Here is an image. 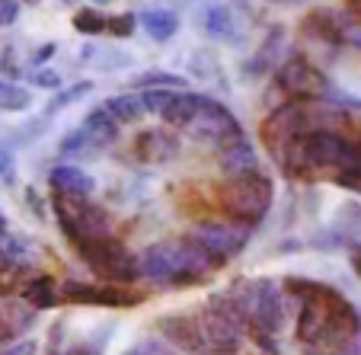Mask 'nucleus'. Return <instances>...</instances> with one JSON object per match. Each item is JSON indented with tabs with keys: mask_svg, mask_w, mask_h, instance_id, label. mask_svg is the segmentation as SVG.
Wrapping results in <instances>:
<instances>
[{
	"mask_svg": "<svg viewBox=\"0 0 361 355\" xmlns=\"http://www.w3.org/2000/svg\"><path fill=\"white\" fill-rule=\"evenodd\" d=\"M288 298L298 301V320H294V336L304 346L323 349V352H342L352 346V339L361 330V314L355 304L339 294L333 285L307 275H288L281 282Z\"/></svg>",
	"mask_w": 361,
	"mask_h": 355,
	"instance_id": "f257e3e1",
	"label": "nucleus"
},
{
	"mask_svg": "<svg viewBox=\"0 0 361 355\" xmlns=\"http://www.w3.org/2000/svg\"><path fill=\"white\" fill-rule=\"evenodd\" d=\"M233 308L240 314L243 333L250 336H275L285 327V304L288 294L279 279L256 275V279H237L227 288Z\"/></svg>",
	"mask_w": 361,
	"mask_h": 355,
	"instance_id": "f03ea898",
	"label": "nucleus"
},
{
	"mask_svg": "<svg viewBox=\"0 0 361 355\" xmlns=\"http://www.w3.org/2000/svg\"><path fill=\"white\" fill-rule=\"evenodd\" d=\"M137 272L141 279L157 282V285H195V282L208 279L214 272L212 260L185 240H160L150 243L147 250L137 256Z\"/></svg>",
	"mask_w": 361,
	"mask_h": 355,
	"instance_id": "7ed1b4c3",
	"label": "nucleus"
},
{
	"mask_svg": "<svg viewBox=\"0 0 361 355\" xmlns=\"http://www.w3.org/2000/svg\"><path fill=\"white\" fill-rule=\"evenodd\" d=\"M342 122V112L333 106H323L320 100H285L281 106H275L266 116L259 128V138L266 144L269 157L279 154L281 148L298 144L304 135L320 128H336Z\"/></svg>",
	"mask_w": 361,
	"mask_h": 355,
	"instance_id": "20e7f679",
	"label": "nucleus"
},
{
	"mask_svg": "<svg viewBox=\"0 0 361 355\" xmlns=\"http://www.w3.org/2000/svg\"><path fill=\"white\" fill-rule=\"evenodd\" d=\"M275 202V183L269 179V173H246V176L224 179L221 186V208L231 221L246 227H256Z\"/></svg>",
	"mask_w": 361,
	"mask_h": 355,
	"instance_id": "39448f33",
	"label": "nucleus"
},
{
	"mask_svg": "<svg viewBox=\"0 0 361 355\" xmlns=\"http://www.w3.org/2000/svg\"><path fill=\"white\" fill-rule=\"evenodd\" d=\"M77 253V260L87 263V269L96 279L109 282V285H135L141 282L137 272V256L116 237H99V240H83V243H71Z\"/></svg>",
	"mask_w": 361,
	"mask_h": 355,
	"instance_id": "423d86ee",
	"label": "nucleus"
},
{
	"mask_svg": "<svg viewBox=\"0 0 361 355\" xmlns=\"http://www.w3.org/2000/svg\"><path fill=\"white\" fill-rule=\"evenodd\" d=\"M51 212L68 237V243H83V240H99L112 237V212L93 198H68L51 192Z\"/></svg>",
	"mask_w": 361,
	"mask_h": 355,
	"instance_id": "0eeeda50",
	"label": "nucleus"
},
{
	"mask_svg": "<svg viewBox=\"0 0 361 355\" xmlns=\"http://www.w3.org/2000/svg\"><path fill=\"white\" fill-rule=\"evenodd\" d=\"M195 320H198V330H202L208 355H237L240 352L243 323H240V314L227 291L208 294V301L202 304Z\"/></svg>",
	"mask_w": 361,
	"mask_h": 355,
	"instance_id": "6e6552de",
	"label": "nucleus"
},
{
	"mask_svg": "<svg viewBox=\"0 0 361 355\" xmlns=\"http://www.w3.org/2000/svg\"><path fill=\"white\" fill-rule=\"evenodd\" d=\"M250 231L252 227L237 224V221H198V224L192 227L189 240L212 260L214 269H221L224 263L237 260L240 253L246 250Z\"/></svg>",
	"mask_w": 361,
	"mask_h": 355,
	"instance_id": "1a4fd4ad",
	"label": "nucleus"
},
{
	"mask_svg": "<svg viewBox=\"0 0 361 355\" xmlns=\"http://www.w3.org/2000/svg\"><path fill=\"white\" fill-rule=\"evenodd\" d=\"M144 301L141 291H131L128 285H109V282H61V304H80V308H137Z\"/></svg>",
	"mask_w": 361,
	"mask_h": 355,
	"instance_id": "9d476101",
	"label": "nucleus"
},
{
	"mask_svg": "<svg viewBox=\"0 0 361 355\" xmlns=\"http://www.w3.org/2000/svg\"><path fill=\"white\" fill-rule=\"evenodd\" d=\"M275 83L291 100H323L329 93V77L300 52L281 58L279 68H275Z\"/></svg>",
	"mask_w": 361,
	"mask_h": 355,
	"instance_id": "9b49d317",
	"label": "nucleus"
},
{
	"mask_svg": "<svg viewBox=\"0 0 361 355\" xmlns=\"http://www.w3.org/2000/svg\"><path fill=\"white\" fill-rule=\"evenodd\" d=\"M183 131L192 138V141L208 144V148H218V150H224L227 144H233V141H240V138H246V131H243V125H240V119L233 116V112L227 109L224 103H218V100H214L208 109L198 112V116L192 119V122L185 125Z\"/></svg>",
	"mask_w": 361,
	"mask_h": 355,
	"instance_id": "f8f14e48",
	"label": "nucleus"
},
{
	"mask_svg": "<svg viewBox=\"0 0 361 355\" xmlns=\"http://www.w3.org/2000/svg\"><path fill=\"white\" fill-rule=\"evenodd\" d=\"M157 336L179 355H208L202 339L198 320L192 314H160L157 317Z\"/></svg>",
	"mask_w": 361,
	"mask_h": 355,
	"instance_id": "ddd939ff",
	"label": "nucleus"
},
{
	"mask_svg": "<svg viewBox=\"0 0 361 355\" xmlns=\"http://www.w3.org/2000/svg\"><path fill=\"white\" fill-rule=\"evenodd\" d=\"M195 26L202 29L208 39H218L224 45H243L246 35L237 29V16H233L231 4H221V0H212V4H202L195 13Z\"/></svg>",
	"mask_w": 361,
	"mask_h": 355,
	"instance_id": "4468645a",
	"label": "nucleus"
},
{
	"mask_svg": "<svg viewBox=\"0 0 361 355\" xmlns=\"http://www.w3.org/2000/svg\"><path fill=\"white\" fill-rule=\"evenodd\" d=\"M48 183H51L55 195H68V198H93V192H96V176L90 170H83L80 164L51 167Z\"/></svg>",
	"mask_w": 361,
	"mask_h": 355,
	"instance_id": "2eb2a0df",
	"label": "nucleus"
},
{
	"mask_svg": "<svg viewBox=\"0 0 361 355\" xmlns=\"http://www.w3.org/2000/svg\"><path fill=\"white\" fill-rule=\"evenodd\" d=\"M39 311L29 304L26 298H13V294H0V336L13 339L35 327Z\"/></svg>",
	"mask_w": 361,
	"mask_h": 355,
	"instance_id": "dca6fc26",
	"label": "nucleus"
},
{
	"mask_svg": "<svg viewBox=\"0 0 361 355\" xmlns=\"http://www.w3.org/2000/svg\"><path fill=\"white\" fill-rule=\"evenodd\" d=\"M212 103H214V96H208V93L176 90V93L170 96V103H166V109H164V116H160V119H164L166 125H173V128H185V125H189L198 112L208 109Z\"/></svg>",
	"mask_w": 361,
	"mask_h": 355,
	"instance_id": "f3484780",
	"label": "nucleus"
},
{
	"mask_svg": "<svg viewBox=\"0 0 361 355\" xmlns=\"http://www.w3.org/2000/svg\"><path fill=\"white\" fill-rule=\"evenodd\" d=\"M218 167H221V173H224V179L246 176V173H262L259 150L252 148L246 138H240V141L227 144V148L221 150V154H218Z\"/></svg>",
	"mask_w": 361,
	"mask_h": 355,
	"instance_id": "a211bd4d",
	"label": "nucleus"
},
{
	"mask_svg": "<svg viewBox=\"0 0 361 355\" xmlns=\"http://www.w3.org/2000/svg\"><path fill=\"white\" fill-rule=\"evenodd\" d=\"M342 20H345V16L336 13V10H314L310 16H304L300 32H304V39H314V42H320V45L339 48V45H345V42H342Z\"/></svg>",
	"mask_w": 361,
	"mask_h": 355,
	"instance_id": "6ab92c4d",
	"label": "nucleus"
},
{
	"mask_svg": "<svg viewBox=\"0 0 361 355\" xmlns=\"http://www.w3.org/2000/svg\"><path fill=\"white\" fill-rule=\"evenodd\" d=\"M135 154L144 164H166V160H173L179 154V141L164 128H147L137 135Z\"/></svg>",
	"mask_w": 361,
	"mask_h": 355,
	"instance_id": "aec40b11",
	"label": "nucleus"
},
{
	"mask_svg": "<svg viewBox=\"0 0 361 355\" xmlns=\"http://www.w3.org/2000/svg\"><path fill=\"white\" fill-rule=\"evenodd\" d=\"M80 128L90 135V141L96 144V148H109V144H116L118 141V135H122V125L116 122V119L109 116V112L102 109V106H93V109L83 116V122H80Z\"/></svg>",
	"mask_w": 361,
	"mask_h": 355,
	"instance_id": "412c9836",
	"label": "nucleus"
},
{
	"mask_svg": "<svg viewBox=\"0 0 361 355\" xmlns=\"http://www.w3.org/2000/svg\"><path fill=\"white\" fill-rule=\"evenodd\" d=\"M137 23H141V29L147 32V39H154V42H170L173 35L179 32V13L176 10H166V7L141 10Z\"/></svg>",
	"mask_w": 361,
	"mask_h": 355,
	"instance_id": "4be33fe9",
	"label": "nucleus"
},
{
	"mask_svg": "<svg viewBox=\"0 0 361 355\" xmlns=\"http://www.w3.org/2000/svg\"><path fill=\"white\" fill-rule=\"evenodd\" d=\"M23 298H26L35 311H51L61 304V282H55V275H32V279L26 282Z\"/></svg>",
	"mask_w": 361,
	"mask_h": 355,
	"instance_id": "5701e85b",
	"label": "nucleus"
},
{
	"mask_svg": "<svg viewBox=\"0 0 361 355\" xmlns=\"http://www.w3.org/2000/svg\"><path fill=\"white\" fill-rule=\"evenodd\" d=\"M102 109L109 112L112 119H116L118 125H135V122H141L147 112H144V106H141V96L137 93H118V96H109L106 103H99Z\"/></svg>",
	"mask_w": 361,
	"mask_h": 355,
	"instance_id": "b1692460",
	"label": "nucleus"
},
{
	"mask_svg": "<svg viewBox=\"0 0 361 355\" xmlns=\"http://www.w3.org/2000/svg\"><path fill=\"white\" fill-rule=\"evenodd\" d=\"M128 90H189V77L173 74V71H144V74L131 77Z\"/></svg>",
	"mask_w": 361,
	"mask_h": 355,
	"instance_id": "393cba45",
	"label": "nucleus"
},
{
	"mask_svg": "<svg viewBox=\"0 0 361 355\" xmlns=\"http://www.w3.org/2000/svg\"><path fill=\"white\" fill-rule=\"evenodd\" d=\"M83 61H90L96 71H122V68H131L135 64V55L122 52V48H96V45H87L83 48Z\"/></svg>",
	"mask_w": 361,
	"mask_h": 355,
	"instance_id": "a878e982",
	"label": "nucleus"
},
{
	"mask_svg": "<svg viewBox=\"0 0 361 355\" xmlns=\"http://www.w3.org/2000/svg\"><path fill=\"white\" fill-rule=\"evenodd\" d=\"M333 231L339 234L342 240H348V243H358L361 240V202H342L339 208H336V221H333Z\"/></svg>",
	"mask_w": 361,
	"mask_h": 355,
	"instance_id": "bb28decb",
	"label": "nucleus"
},
{
	"mask_svg": "<svg viewBox=\"0 0 361 355\" xmlns=\"http://www.w3.org/2000/svg\"><path fill=\"white\" fill-rule=\"evenodd\" d=\"M58 150H61V157H68L71 164H80V160H87V157H93V154H99V148L90 141V135L80 128V125H77V128H71L68 135L61 138Z\"/></svg>",
	"mask_w": 361,
	"mask_h": 355,
	"instance_id": "cd10ccee",
	"label": "nucleus"
},
{
	"mask_svg": "<svg viewBox=\"0 0 361 355\" xmlns=\"http://www.w3.org/2000/svg\"><path fill=\"white\" fill-rule=\"evenodd\" d=\"M96 90V83L93 80H77V83H71V87H61L51 100H48V106H45V116L42 119H51L58 109H68V106H74V103H80L83 96H90Z\"/></svg>",
	"mask_w": 361,
	"mask_h": 355,
	"instance_id": "c85d7f7f",
	"label": "nucleus"
},
{
	"mask_svg": "<svg viewBox=\"0 0 361 355\" xmlns=\"http://www.w3.org/2000/svg\"><path fill=\"white\" fill-rule=\"evenodd\" d=\"M189 77L208 83V80H221V61L212 48H195L189 55Z\"/></svg>",
	"mask_w": 361,
	"mask_h": 355,
	"instance_id": "c756f323",
	"label": "nucleus"
},
{
	"mask_svg": "<svg viewBox=\"0 0 361 355\" xmlns=\"http://www.w3.org/2000/svg\"><path fill=\"white\" fill-rule=\"evenodd\" d=\"M29 260V243L13 231H0V269L20 266Z\"/></svg>",
	"mask_w": 361,
	"mask_h": 355,
	"instance_id": "7c9ffc66",
	"label": "nucleus"
},
{
	"mask_svg": "<svg viewBox=\"0 0 361 355\" xmlns=\"http://www.w3.org/2000/svg\"><path fill=\"white\" fill-rule=\"evenodd\" d=\"M32 106V93L20 83L0 77V112H26Z\"/></svg>",
	"mask_w": 361,
	"mask_h": 355,
	"instance_id": "2f4dec72",
	"label": "nucleus"
},
{
	"mask_svg": "<svg viewBox=\"0 0 361 355\" xmlns=\"http://www.w3.org/2000/svg\"><path fill=\"white\" fill-rule=\"evenodd\" d=\"M74 29L83 35H102L106 32V13H99L96 7H80L74 13Z\"/></svg>",
	"mask_w": 361,
	"mask_h": 355,
	"instance_id": "473e14b6",
	"label": "nucleus"
},
{
	"mask_svg": "<svg viewBox=\"0 0 361 355\" xmlns=\"http://www.w3.org/2000/svg\"><path fill=\"white\" fill-rule=\"evenodd\" d=\"M137 26V16L135 13H116V16H106V32H112L116 39H131Z\"/></svg>",
	"mask_w": 361,
	"mask_h": 355,
	"instance_id": "72a5a7b5",
	"label": "nucleus"
},
{
	"mask_svg": "<svg viewBox=\"0 0 361 355\" xmlns=\"http://www.w3.org/2000/svg\"><path fill=\"white\" fill-rule=\"evenodd\" d=\"M29 83H32V87H39V90H55V93L64 87L61 74H58V71H51V68H35L32 74H29Z\"/></svg>",
	"mask_w": 361,
	"mask_h": 355,
	"instance_id": "f704fd0d",
	"label": "nucleus"
},
{
	"mask_svg": "<svg viewBox=\"0 0 361 355\" xmlns=\"http://www.w3.org/2000/svg\"><path fill=\"white\" fill-rule=\"evenodd\" d=\"M0 179L4 183H16V157L13 150L0 144Z\"/></svg>",
	"mask_w": 361,
	"mask_h": 355,
	"instance_id": "c9c22d12",
	"label": "nucleus"
},
{
	"mask_svg": "<svg viewBox=\"0 0 361 355\" xmlns=\"http://www.w3.org/2000/svg\"><path fill=\"white\" fill-rule=\"evenodd\" d=\"M20 20V0H0V29L16 26Z\"/></svg>",
	"mask_w": 361,
	"mask_h": 355,
	"instance_id": "e433bc0d",
	"label": "nucleus"
},
{
	"mask_svg": "<svg viewBox=\"0 0 361 355\" xmlns=\"http://www.w3.org/2000/svg\"><path fill=\"white\" fill-rule=\"evenodd\" d=\"M26 205L32 208V215H35V221H48V212H45V205H42V198H39V192L35 189H26Z\"/></svg>",
	"mask_w": 361,
	"mask_h": 355,
	"instance_id": "4c0bfd02",
	"label": "nucleus"
},
{
	"mask_svg": "<svg viewBox=\"0 0 361 355\" xmlns=\"http://www.w3.org/2000/svg\"><path fill=\"white\" fill-rule=\"evenodd\" d=\"M32 352H35L32 339H16V342H10V346L0 349V355H32Z\"/></svg>",
	"mask_w": 361,
	"mask_h": 355,
	"instance_id": "58836bf2",
	"label": "nucleus"
},
{
	"mask_svg": "<svg viewBox=\"0 0 361 355\" xmlns=\"http://www.w3.org/2000/svg\"><path fill=\"white\" fill-rule=\"evenodd\" d=\"M336 183L345 186V189H352V192H358V195H361V173H355V170L336 173Z\"/></svg>",
	"mask_w": 361,
	"mask_h": 355,
	"instance_id": "ea45409f",
	"label": "nucleus"
},
{
	"mask_svg": "<svg viewBox=\"0 0 361 355\" xmlns=\"http://www.w3.org/2000/svg\"><path fill=\"white\" fill-rule=\"evenodd\" d=\"M55 52H58V45H55V42H45V45H39V48H35V55L29 58V64H35V68H42V64H45L48 58L55 55Z\"/></svg>",
	"mask_w": 361,
	"mask_h": 355,
	"instance_id": "a19ab883",
	"label": "nucleus"
},
{
	"mask_svg": "<svg viewBox=\"0 0 361 355\" xmlns=\"http://www.w3.org/2000/svg\"><path fill=\"white\" fill-rule=\"evenodd\" d=\"M348 263H352L355 275L361 279V243H348Z\"/></svg>",
	"mask_w": 361,
	"mask_h": 355,
	"instance_id": "79ce46f5",
	"label": "nucleus"
},
{
	"mask_svg": "<svg viewBox=\"0 0 361 355\" xmlns=\"http://www.w3.org/2000/svg\"><path fill=\"white\" fill-rule=\"evenodd\" d=\"M345 355H361V330H358V336L352 339V346L345 349Z\"/></svg>",
	"mask_w": 361,
	"mask_h": 355,
	"instance_id": "37998d69",
	"label": "nucleus"
},
{
	"mask_svg": "<svg viewBox=\"0 0 361 355\" xmlns=\"http://www.w3.org/2000/svg\"><path fill=\"white\" fill-rule=\"evenodd\" d=\"M348 13H352L355 20L361 23V0H348Z\"/></svg>",
	"mask_w": 361,
	"mask_h": 355,
	"instance_id": "c03bdc74",
	"label": "nucleus"
},
{
	"mask_svg": "<svg viewBox=\"0 0 361 355\" xmlns=\"http://www.w3.org/2000/svg\"><path fill=\"white\" fill-rule=\"evenodd\" d=\"M0 231H7V215L0 212Z\"/></svg>",
	"mask_w": 361,
	"mask_h": 355,
	"instance_id": "a18cd8bd",
	"label": "nucleus"
},
{
	"mask_svg": "<svg viewBox=\"0 0 361 355\" xmlns=\"http://www.w3.org/2000/svg\"><path fill=\"white\" fill-rule=\"evenodd\" d=\"M93 4H99V7H106V4H112V0H93Z\"/></svg>",
	"mask_w": 361,
	"mask_h": 355,
	"instance_id": "49530a36",
	"label": "nucleus"
},
{
	"mask_svg": "<svg viewBox=\"0 0 361 355\" xmlns=\"http://www.w3.org/2000/svg\"><path fill=\"white\" fill-rule=\"evenodd\" d=\"M122 355H131V352H122Z\"/></svg>",
	"mask_w": 361,
	"mask_h": 355,
	"instance_id": "de8ad7c7",
	"label": "nucleus"
}]
</instances>
